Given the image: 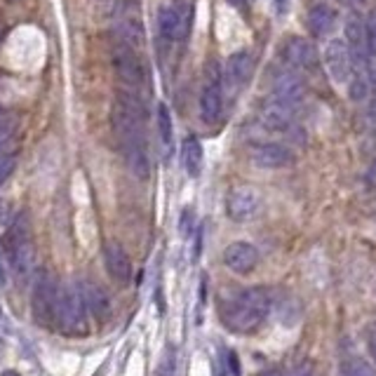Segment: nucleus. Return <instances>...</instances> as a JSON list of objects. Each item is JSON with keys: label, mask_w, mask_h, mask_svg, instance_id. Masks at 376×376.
<instances>
[{"label": "nucleus", "mask_w": 376, "mask_h": 376, "mask_svg": "<svg viewBox=\"0 0 376 376\" xmlns=\"http://www.w3.org/2000/svg\"><path fill=\"white\" fill-rule=\"evenodd\" d=\"M15 167H17V153L15 151L0 156V186H3V183L12 177Z\"/></svg>", "instance_id": "24"}, {"label": "nucleus", "mask_w": 376, "mask_h": 376, "mask_svg": "<svg viewBox=\"0 0 376 376\" xmlns=\"http://www.w3.org/2000/svg\"><path fill=\"white\" fill-rule=\"evenodd\" d=\"M341 5H348V8H357V5H362L365 0H338Z\"/></svg>", "instance_id": "31"}, {"label": "nucleus", "mask_w": 376, "mask_h": 376, "mask_svg": "<svg viewBox=\"0 0 376 376\" xmlns=\"http://www.w3.org/2000/svg\"><path fill=\"white\" fill-rule=\"evenodd\" d=\"M158 28L167 40H186L193 28V3L190 0H177L172 5L160 8Z\"/></svg>", "instance_id": "9"}, {"label": "nucleus", "mask_w": 376, "mask_h": 376, "mask_svg": "<svg viewBox=\"0 0 376 376\" xmlns=\"http://www.w3.org/2000/svg\"><path fill=\"white\" fill-rule=\"evenodd\" d=\"M336 22H338V12L332 8L329 3L313 5L306 15V26L313 35H316V38H325V35H329L332 31H334Z\"/></svg>", "instance_id": "19"}, {"label": "nucleus", "mask_w": 376, "mask_h": 376, "mask_svg": "<svg viewBox=\"0 0 376 376\" xmlns=\"http://www.w3.org/2000/svg\"><path fill=\"white\" fill-rule=\"evenodd\" d=\"M254 66L256 59L250 50L233 52L224 69V88H228L231 92H240L252 80V76H254Z\"/></svg>", "instance_id": "13"}, {"label": "nucleus", "mask_w": 376, "mask_h": 376, "mask_svg": "<svg viewBox=\"0 0 376 376\" xmlns=\"http://www.w3.org/2000/svg\"><path fill=\"white\" fill-rule=\"evenodd\" d=\"M270 80V95L280 97L285 101L301 104L306 97V80L301 78L297 69H289V66H273L268 71Z\"/></svg>", "instance_id": "12"}, {"label": "nucleus", "mask_w": 376, "mask_h": 376, "mask_svg": "<svg viewBox=\"0 0 376 376\" xmlns=\"http://www.w3.org/2000/svg\"><path fill=\"white\" fill-rule=\"evenodd\" d=\"M190 226H193V209H183L181 212V221H179V228H181V236H190Z\"/></svg>", "instance_id": "28"}, {"label": "nucleus", "mask_w": 376, "mask_h": 376, "mask_svg": "<svg viewBox=\"0 0 376 376\" xmlns=\"http://www.w3.org/2000/svg\"><path fill=\"white\" fill-rule=\"evenodd\" d=\"M8 146H10V139H0V156L8 153Z\"/></svg>", "instance_id": "33"}, {"label": "nucleus", "mask_w": 376, "mask_h": 376, "mask_svg": "<svg viewBox=\"0 0 376 376\" xmlns=\"http://www.w3.org/2000/svg\"><path fill=\"white\" fill-rule=\"evenodd\" d=\"M80 287H83L85 304H88V311L92 313V316L99 320V322L111 320V316H113V301H111L106 289H104L101 285H97V282H92V280L80 282Z\"/></svg>", "instance_id": "18"}, {"label": "nucleus", "mask_w": 376, "mask_h": 376, "mask_svg": "<svg viewBox=\"0 0 376 376\" xmlns=\"http://www.w3.org/2000/svg\"><path fill=\"white\" fill-rule=\"evenodd\" d=\"M5 259H8L12 273L17 280H28L31 270H33L35 261V247H33V231H31V219L26 212L17 214L10 221L8 233L3 240Z\"/></svg>", "instance_id": "3"}, {"label": "nucleus", "mask_w": 376, "mask_h": 376, "mask_svg": "<svg viewBox=\"0 0 376 376\" xmlns=\"http://www.w3.org/2000/svg\"><path fill=\"white\" fill-rule=\"evenodd\" d=\"M259 193L250 186H236L231 193L226 195V214L233 221L243 224V221H250L254 214L259 212Z\"/></svg>", "instance_id": "15"}, {"label": "nucleus", "mask_w": 376, "mask_h": 376, "mask_svg": "<svg viewBox=\"0 0 376 376\" xmlns=\"http://www.w3.org/2000/svg\"><path fill=\"white\" fill-rule=\"evenodd\" d=\"M247 156L252 165L261 170H287L297 160L289 146L275 144V141H254V144H250Z\"/></svg>", "instance_id": "10"}, {"label": "nucleus", "mask_w": 376, "mask_h": 376, "mask_svg": "<svg viewBox=\"0 0 376 376\" xmlns=\"http://www.w3.org/2000/svg\"><path fill=\"white\" fill-rule=\"evenodd\" d=\"M275 3H277V10H280V12H285V8H287V3H289V0H275Z\"/></svg>", "instance_id": "34"}, {"label": "nucleus", "mask_w": 376, "mask_h": 376, "mask_svg": "<svg viewBox=\"0 0 376 376\" xmlns=\"http://www.w3.org/2000/svg\"><path fill=\"white\" fill-rule=\"evenodd\" d=\"M174 346H167L163 353V360L158 365V376H174V367H177V357H174Z\"/></svg>", "instance_id": "23"}, {"label": "nucleus", "mask_w": 376, "mask_h": 376, "mask_svg": "<svg viewBox=\"0 0 376 376\" xmlns=\"http://www.w3.org/2000/svg\"><path fill=\"white\" fill-rule=\"evenodd\" d=\"M367 26V42H369V57H376V8L369 12V19L365 22Z\"/></svg>", "instance_id": "25"}, {"label": "nucleus", "mask_w": 376, "mask_h": 376, "mask_svg": "<svg viewBox=\"0 0 376 376\" xmlns=\"http://www.w3.org/2000/svg\"><path fill=\"white\" fill-rule=\"evenodd\" d=\"M224 263H226V268L233 270V273L247 275L256 268L259 252L254 245H250V243H231L224 250Z\"/></svg>", "instance_id": "16"}, {"label": "nucleus", "mask_w": 376, "mask_h": 376, "mask_svg": "<svg viewBox=\"0 0 376 376\" xmlns=\"http://www.w3.org/2000/svg\"><path fill=\"white\" fill-rule=\"evenodd\" d=\"M224 362H226L228 374H231V376H240V360H238V353H236V350H226Z\"/></svg>", "instance_id": "27"}, {"label": "nucleus", "mask_w": 376, "mask_h": 376, "mask_svg": "<svg viewBox=\"0 0 376 376\" xmlns=\"http://www.w3.org/2000/svg\"><path fill=\"white\" fill-rule=\"evenodd\" d=\"M3 376H19V374H17V372H5Z\"/></svg>", "instance_id": "36"}, {"label": "nucleus", "mask_w": 376, "mask_h": 376, "mask_svg": "<svg viewBox=\"0 0 376 376\" xmlns=\"http://www.w3.org/2000/svg\"><path fill=\"white\" fill-rule=\"evenodd\" d=\"M57 325L69 336L88 334V304H85L80 282H69L64 289H59Z\"/></svg>", "instance_id": "4"}, {"label": "nucleus", "mask_w": 376, "mask_h": 376, "mask_svg": "<svg viewBox=\"0 0 376 376\" xmlns=\"http://www.w3.org/2000/svg\"><path fill=\"white\" fill-rule=\"evenodd\" d=\"M263 376H313L311 365H301L297 369H292L289 374H263Z\"/></svg>", "instance_id": "29"}, {"label": "nucleus", "mask_w": 376, "mask_h": 376, "mask_svg": "<svg viewBox=\"0 0 376 376\" xmlns=\"http://www.w3.org/2000/svg\"><path fill=\"white\" fill-rule=\"evenodd\" d=\"M156 122H158V134H160V144H163V153H165V158H170L172 149H174V129H172L170 108L165 106V104H158Z\"/></svg>", "instance_id": "21"}, {"label": "nucleus", "mask_w": 376, "mask_h": 376, "mask_svg": "<svg viewBox=\"0 0 376 376\" xmlns=\"http://www.w3.org/2000/svg\"><path fill=\"white\" fill-rule=\"evenodd\" d=\"M57 306H59V285L57 277L50 270H40L33 282V294H31V308L33 318L40 327H52L57 322Z\"/></svg>", "instance_id": "5"}, {"label": "nucleus", "mask_w": 376, "mask_h": 376, "mask_svg": "<svg viewBox=\"0 0 376 376\" xmlns=\"http://www.w3.org/2000/svg\"><path fill=\"white\" fill-rule=\"evenodd\" d=\"M369 350H372V355H374V360H376V332L372 334V338H369Z\"/></svg>", "instance_id": "32"}, {"label": "nucleus", "mask_w": 376, "mask_h": 376, "mask_svg": "<svg viewBox=\"0 0 376 376\" xmlns=\"http://www.w3.org/2000/svg\"><path fill=\"white\" fill-rule=\"evenodd\" d=\"M367 181L372 183V186H376V158H374V163L369 165V172H367Z\"/></svg>", "instance_id": "30"}, {"label": "nucleus", "mask_w": 376, "mask_h": 376, "mask_svg": "<svg viewBox=\"0 0 376 376\" xmlns=\"http://www.w3.org/2000/svg\"><path fill=\"white\" fill-rule=\"evenodd\" d=\"M325 66L329 78L338 85H348L350 76H353V59H350V52L343 40H329L325 47Z\"/></svg>", "instance_id": "14"}, {"label": "nucleus", "mask_w": 376, "mask_h": 376, "mask_svg": "<svg viewBox=\"0 0 376 376\" xmlns=\"http://www.w3.org/2000/svg\"><path fill=\"white\" fill-rule=\"evenodd\" d=\"M343 376H376V369L362 357H350L343 362Z\"/></svg>", "instance_id": "22"}, {"label": "nucleus", "mask_w": 376, "mask_h": 376, "mask_svg": "<svg viewBox=\"0 0 376 376\" xmlns=\"http://www.w3.org/2000/svg\"><path fill=\"white\" fill-rule=\"evenodd\" d=\"M104 263H106L108 275L113 277L118 285H127L132 277V261H129L125 247L115 240L104 245Z\"/></svg>", "instance_id": "17"}, {"label": "nucleus", "mask_w": 376, "mask_h": 376, "mask_svg": "<svg viewBox=\"0 0 376 376\" xmlns=\"http://www.w3.org/2000/svg\"><path fill=\"white\" fill-rule=\"evenodd\" d=\"M0 275H3V268H0Z\"/></svg>", "instance_id": "38"}, {"label": "nucleus", "mask_w": 376, "mask_h": 376, "mask_svg": "<svg viewBox=\"0 0 376 376\" xmlns=\"http://www.w3.org/2000/svg\"><path fill=\"white\" fill-rule=\"evenodd\" d=\"M8 3H19V0H8Z\"/></svg>", "instance_id": "37"}, {"label": "nucleus", "mask_w": 376, "mask_h": 376, "mask_svg": "<svg viewBox=\"0 0 376 376\" xmlns=\"http://www.w3.org/2000/svg\"><path fill=\"white\" fill-rule=\"evenodd\" d=\"M233 5H245V0H231Z\"/></svg>", "instance_id": "35"}, {"label": "nucleus", "mask_w": 376, "mask_h": 376, "mask_svg": "<svg viewBox=\"0 0 376 376\" xmlns=\"http://www.w3.org/2000/svg\"><path fill=\"white\" fill-rule=\"evenodd\" d=\"M301 104L285 101L280 97L270 95L268 99H263L261 108H259V122L268 132H280V134H294L297 129V113Z\"/></svg>", "instance_id": "8"}, {"label": "nucleus", "mask_w": 376, "mask_h": 376, "mask_svg": "<svg viewBox=\"0 0 376 376\" xmlns=\"http://www.w3.org/2000/svg\"><path fill=\"white\" fill-rule=\"evenodd\" d=\"M111 127L127 170L146 181L151 177V160L146 146V104L141 99V92L120 88L111 108Z\"/></svg>", "instance_id": "1"}, {"label": "nucleus", "mask_w": 376, "mask_h": 376, "mask_svg": "<svg viewBox=\"0 0 376 376\" xmlns=\"http://www.w3.org/2000/svg\"><path fill=\"white\" fill-rule=\"evenodd\" d=\"M270 313V294L263 287H250L224 299L219 304V316L228 329L236 334H250L263 325Z\"/></svg>", "instance_id": "2"}, {"label": "nucleus", "mask_w": 376, "mask_h": 376, "mask_svg": "<svg viewBox=\"0 0 376 376\" xmlns=\"http://www.w3.org/2000/svg\"><path fill=\"white\" fill-rule=\"evenodd\" d=\"M280 57L282 64L297 71H316L318 69V47L313 45V40L301 38V35H289L280 45Z\"/></svg>", "instance_id": "11"}, {"label": "nucleus", "mask_w": 376, "mask_h": 376, "mask_svg": "<svg viewBox=\"0 0 376 376\" xmlns=\"http://www.w3.org/2000/svg\"><path fill=\"white\" fill-rule=\"evenodd\" d=\"M221 111H224V69L217 61H209L200 92V118L205 125H217Z\"/></svg>", "instance_id": "7"}, {"label": "nucleus", "mask_w": 376, "mask_h": 376, "mask_svg": "<svg viewBox=\"0 0 376 376\" xmlns=\"http://www.w3.org/2000/svg\"><path fill=\"white\" fill-rule=\"evenodd\" d=\"M113 69L125 90H134V92L144 90L146 66L134 45H127V42H120V40L113 42Z\"/></svg>", "instance_id": "6"}, {"label": "nucleus", "mask_w": 376, "mask_h": 376, "mask_svg": "<svg viewBox=\"0 0 376 376\" xmlns=\"http://www.w3.org/2000/svg\"><path fill=\"white\" fill-rule=\"evenodd\" d=\"M202 158H205V153H202L200 141L195 137H186L181 146V165L188 177H198L202 172Z\"/></svg>", "instance_id": "20"}, {"label": "nucleus", "mask_w": 376, "mask_h": 376, "mask_svg": "<svg viewBox=\"0 0 376 376\" xmlns=\"http://www.w3.org/2000/svg\"><path fill=\"white\" fill-rule=\"evenodd\" d=\"M15 118H12L10 113H5V111H0V139H12V134H15Z\"/></svg>", "instance_id": "26"}, {"label": "nucleus", "mask_w": 376, "mask_h": 376, "mask_svg": "<svg viewBox=\"0 0 376 376\" xmlns=\"http://www.w3.org/2000/svg\"><path fill=\"white\" fill-rule=\"evenodd\" d=\"M0 31H3V28H0Z\"/></svg>", "instance_id": "39"}]
</instances>
